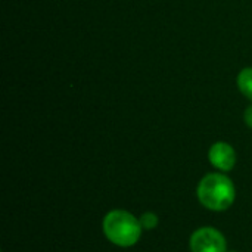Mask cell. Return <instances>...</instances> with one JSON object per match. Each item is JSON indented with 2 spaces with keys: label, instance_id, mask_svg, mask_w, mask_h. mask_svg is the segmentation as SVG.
<instances>
[{
  "label": "cell",
  "instance_id": "obj_5",
  "mask_svg": "<svg viewBox=\"0 0 252 252\" xmlns=\"http://www.w3.org/2000/svg\"><path fill=\"white\" fill-rule=\"evenodd\" d=\"M238 86L241 92L252 100V68H245L238 77Z\"/></svg>",
  "mask_w": 252,
  "mask_h": 252
},
{
  "label": "cell",
  "instance_id": "obj_1",
  "mask_svg": "<svg viewBox=\"0 0 252 252\" xmlns=\"http://www.w3.org/2000/svg\"><path fill=\"white\" fill-rule=\"evenodd\" d=\"M196 196L202 207L220 213L233 205L236 199V188L224 173H211L199 182Z\"/></svg>",
  "mask_w": 252,
  "mask_h": 252
},
{
  "label": "cell",
  "instance_id": "obj_3",
  "mask_svg": "<svg viewBox=\"0 0 252 252\" xmlns=\"http://www.w3.org/2000/svg\"><path fill=\"white\" fill-rule=\"evenodd\" d=\"M189 245L192 252H227L226 238L216 227H201L195 230Z\"/></svg>",
  "mask_w": 252,
  "mask_h": 252
},
{
  "label": "cell",
  "instance_id": "obj_4",
  "mask_svg": "<svg viewBox=\"0 0 252 252\" xmlns=\"http://www.w3.org/2000/svg\"><path fill=\"white\" fill-rule=\"evenodd\" d=\"M208 159H210L213 167L226 173V171L233 170V167L236 164V152L229 143L217 142L210 148Z\"/></svg>",
  "mask_w": 252,
  "mask_h": 252
},
{
  "label": "cell",
  "instance_id": "obj_7",
  "mask_svg": "<svg viewBox=\"0 0 252 252\" xmlns=\"http://www.w3.org/2000/svg\"><path fill=\"white\" fill-rule=\"evenodd\" d=\"M244 118H245V123H247V126H250L252 128V105L245 111V115H244Z\"/></svg>",
  "mask_w": 252,
  "mask_h": 252
},
{
  "label": "cell",
  "instance_id": "obj_6",
  "mask_svg": "<svg viewBox=\"0 0 252 252\" xmlns=\"http://www.w3.org/2000/svg\"><path fill=\"white\" fill-rule=\"evenodd\" d=\"M139 220H140V224H142L143 230H154V229L158 227V223H159L158 216L155 213H152V211L143 213Z\"/></svg>",
  "mask_w": 252,
  "mask_h": 252
},
{
  "label": "cell",
  "instance_id": "obj_2",
  "mask_svg": "<svg viewBox=\"0 0 252 252\" xmlns=\"http://www.w3.org/2000/svg\"><path fill=\"white\" fill-rule=\"evenodd\" d=\"M102 230L105 238L120 248L134 247L140 238L143 227L140 220L126 210L109 211L102 221Z\"/></svg>",
  "mask_w": 252,
  "mask_h": 252
}]
</instances>
